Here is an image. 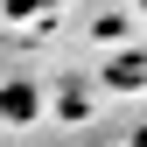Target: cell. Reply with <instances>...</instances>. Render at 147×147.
Listing matches in <instances>:
<instances>
[{
    "mask_svg": "<svg viewBox=\"0 0 147 147\" xmlns=\"http://www.w3.org/2000/svg\"><path fill=\"white\" fill-rule=\"evenodd\" d=\"M35 112V91L28 84H7V119H28Z\"/></svg>",
    "mask_w": 147,
    "mask_h": 147,
    "instance_id": "cell-1",
    "label": "cell"
}]
</instances>
